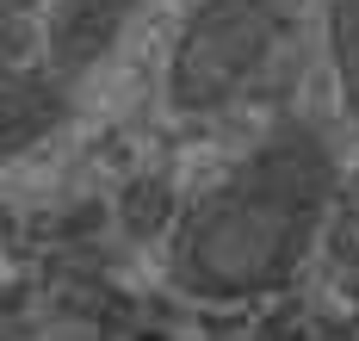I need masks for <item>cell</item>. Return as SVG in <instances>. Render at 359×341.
Listing matches in <instances>:
<instances>
[{
    "label": "cell",
    "mask_w": 359,
    "mask_h": 341,
    "mask_svg": "<svg viewBox=\"0 0 359 341\" xmlns=\"http://www.w3.org/2000/svg\"><path fill=\"white\" fill-rule=\"evenodd\" d=\"M69 112L62 87L37 69H0V161L37 149Z\"/></svg>",
    "instance_id": "obj_4"
},
{
    "label": "cell",
    "mask_w": 359,
    "mask_h": 341,
    "mask_svg": "<svg viewBox=\"0 0 359 341\" xmlns=\"http://www.w3.org/2000/svg\"><path fill=\"white\" fill-rule=\"evenodd\" d=\"M334 199V155L310 124H279L217 180L174 236V286L192 298H260L304 267Z\"/></svg>",
    "instance_id": "obj_1"
},
{
    "label": "cell",
    "mask_w": 359,
    "mask_h": 341,
    "mask_svg": "<svg viewBox=\"0 0 359 341\" xmlns=\"http://www.w3.org/2000/svg\"><path fill=\"white\" fill-rule=\"evenodd\" d=\"M37 6H50V0H0V25H6V19H25Z\"/></svg>",
    "instance_id": "obj_6"
},
{
    "label": "cell",
    "mask_w": 359,
    "mask_h": 341,
    "mask_svg": "<svg viewBox=\"0 0 359 341\" xmlns=\"http://www.w3.org/2000/svg\"><path fill=\"white\" fill-rule=\"evenodd\" d=\"M137 0H50V62L56 75H81L111 50Z\"/></svg>",
    "instance_id": "obj_3"
},
{
    "label": "cell",
    "mask_w": 359,
    "mask_h": 341,
    "mask_svg": "<svg viewBox=\"0 0 359 341\" xmlns=\"http://www.w3.org/2000/svg\"><path fill=\"white\" fill-rule=\"evenodd\" d=\"M328 56H334L341 106L359 124V0H328Z\"/></svg>",
    "instance_id": "obj_5"
},
{
    "label": "cell",
    "mask_w": 359,
    "mask_h": 341,
    "mask_svg": "<svg viewBox=\"0 0 359 341\" xmlns=\"http://www.w3.org/2000/svg\"><path fill=\"white\" fill-rule=\"evenodd\" d=\"M279 44L273 0H198V13L180 25L168 62V100L180 112H217L248 87Z\"/></svg>",
    "instance_id": "obj_2"
}]
</instances>
